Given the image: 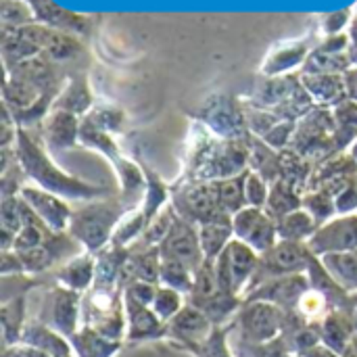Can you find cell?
<instances>
[{
	"mask_svg": "<svg viewBox=\"0 0 357 357\" xmlns=\"http://www.w3.org/2000/svg\"><path fill=\"white\" fill-rule=\"evenodd\" d=\"M15 159L21 172L27 180H31L36 186L65 199V201H98L113 197V190L107 186L84 182L67 172H63L48 155L46 151L23 130L19 128L17 144H15Z\"/></svg>",
	"mask_w": 357,
	"mask_h": 357,
	"instance_id": "cell-1",
	"label": "cell"
},
{
	"mask_svg": "<svg viewBox=\"0 0 357 357\" xmlns=\"http://www.w3.org/2000/svg\"><path fill=\"white\" fill-rule=\"evenodd\" d=\"M132 209V205H126V201L113 197L84 203V207L73 211L67 232L86 251L98 255L111 245L117 226Z\"/></svg>",
	"mask_w": 357,
	"mask_h": 357,
	"instance_id": "cell-2",
	"label": "cell"
},
{
	"mask_svg": "<svg viewBox=\"0 0 357 357\" xmlns=\"http://www.w3.org/2000/svg\"><path fill=\"white\" fill-rule=\"evenodd\" d=\"M236 322L245 343L270 345L287 333L289 314L268 301H243Z\"/></svg>",
	"mask_w": 357,
	"mask_h": 357,
	"instance_id": "cell-3",
	"label": "cell"
},
{
	"mask_svg": "<svg viewBox=\"0 0 357 357\" xmlns=\"http://www.w3.org/2000/svg\"><path fill=\"white\" fill-rule=\"evenodd\" d=\"M172 205L180 218H184L186 222H190L195 226H201V224H207V222L228 215L220 203L218 182L192 180V182H184L180 186H172Z\"/></svg>",
	"mask_w": 357,
	"mask_h": 357,
	"instance_id": "cell-4",
	"label": "cell"
},
{
	"mask_svg": "<svg viewBox=\"0 0 357 357\" xmlns=\"http://www.w3.org/2000/svg\"><path fill=\"white\" fill-rule=\"evenodd\" d=\"M249 169V142L241 140H222L215 142L203 161L186 176V182H220L234 176H241Z\"/></svg>",
	"mask_w": 357,
	"mask_h": 357,
	"instance_id": "cell-5",
	"label": "cell"
},
{
	"mask_svg": "<svg viewBox=\"0 0 357 357\" xmlns=\"http://www.w3.org/2000/svg\"><path fill=\"white\" fill-rule=\"evenodd\" d=\"M259 268V255L243 241H232L215 259V272L224 293L245 297Z\"/></svg>",
	"mask_w": 357,
	"mask_h": 357,
	"instance_id": "cell-6",
	"label": "cell"
},
{
	"mask_svg": "<svg viewBox=\"0 0 357 357\" xmlns=\"http://www.w3.org/2000/svg\"><path fill=\"white\" fill-rule=\"evenodd\" d=\"M312 257H314V253L307 249L305 243L280 241L272 251L259 255V268H257V274H255V278L251 282V289L266 282V280L278 278V276L305 274L310 264H312Z\"/></svg>",
	"mask_w": 357,
	"mask_h": 357,
	"instance_id": "cell-7",
	"label": "cell"
},
{
	"mask_svg": "<svg viewBox=\"0 0 357 357\" xmlns=\"http://www.w3.org/2000/svg\"><path fill=\"white\" fill-rule=\"evenodd\" d=\"M232 228L234 238L247 243L257 255L272 251L280 243L276 220L270 218L264 209L245 207L243 211L232 215Z\"/></svg>",
	"mask_w": 357,
	"mask_h": 357,
	"instance_id": "cell-8",
	"label": "cell"
},
{
	"mask_svg": "<svg viewBox=\"0 0 357 357\" xmlns=\"http://www.w3.org/2000/svg\"><path fill=\"white\" fill-rule=\"evenodd\" d=\"M312 289L307 274H289L278 276L272 280H266L257 287H253L243 301H268L284 310L287 314H295L299 307L301 297Z\"/></svg>",
	"mask_w": 357,
	"mask_h": 357,
	"instance_id": "cell-9",
	"label": "cell"
},
{
	"mask_svg": "<svg viewBox=\"0 0 357 357\" xmlns=\"http://www.w3.org/2000/svg\"><path fill=\"white\" fill-rule=\"evenodd\" d=\"M307 249L316 257L357 251V213L337 215L331 222L322 224L318 232L310 238Z\"/></svg>",
	"mask_w": 357,
	"mask_h": 357,
	"instance_id": "cell-10",
	"label": "cell"
},
{
	"mask_svg": "<svg viewBox=\"0 0 357 357\" xmlns=\"http://www.w3.org/2000/svg\"><path fill=\"white\" fill-rule=\"evenodd\" d=\"M161 259H174L184 266H188L192 272L201 268L205 261L199 241V226L186 222L184 218L176 215L174 228L169 230L167 238L159 245Z\"/></svg>",
	"mask_w": 357,
	"mask_h": 357,
	"instance_id": "cell-11",
	"label": "cell"
},
{
	"mask_svg": "<svg viewBox=\"0 0 357 357\" xmlns=\"http://www.w3.org/2000/svg\"><path fill=\"white\" fill-rule=\"evenodd\" d=\"M82 301L84 297L79 293L56 284L48 295L44 324H48L65 339H71L82 328Z\"/></svg>",
	"mask_w": 357,
	"mask_h": 357,
	"instance_id": "cell-12",
	"label": "cell"
},
{
	"mask_svg": "<svg viewBox=\"0 0 357 357\" xmlns=\"http://www.w3.org/2000/svg\"><path fill=\"white\" fill-rule=\"evenodd\" d=\"M19 197L31 207V211L44 222V226L56 234L67 232L69 222L73 218V209L69 203L36 184H23L19 190Z\"/></svg>",
	"mask_w": 357,
	"mask_h": 357,
	"instance_id": "cell-13",
	"label": "cell"
},
{
	"mask_svg": "<svg viewBox=\"0 0 357 357\" xmlns=\"http://www.w3.org/2000/svg\"><path fill=\"white\" fill-rule=\"evenodd\" d=\"M213 331L215 324L207 318V314L201 307L192 303H186L182 312L167 324V337H174L182 347L205 343Z\"/></svg>",
	"mask_w": 357,
	"mask_h": 357,
	"instance_id": "cell-14",
	"label": "cell"
},
{
	"mask_svg": "<svg viewBox=\"0 0 357 357\" xmlns=\"http://www.w3.org/2000/svg\"><path fill=\"white\" fill-rule=\"evenodd\" d=\"M123 307H126V322H128L126 341L142 343V341H157L167 337V324L153 312V307L140 305L128 297H123Z\"/></svg>",
	"mask_w": 357,
	"mask_h": 357,
	"instance_id": "cell-15",
	"label": "cell"
},
{
	"mask_svg": "<svg viewBox=\"0 0 357 357\" xmlns=\"http://www.w3.org/2000/svg\"><path fill=\"white\" fill-rule=\"evenodd\" d=\"M203 119L222 140H241L249 136L247 117L226 98L213 100L203 111Z\"/></svg>",
	"mask_w": 357,
	"mask_h": 357,
	"instance_id": "cell-16",
	"label": "cell"
},
{
	"mask_svg": "<svg viewBox=\"0 0 357 357\" xmlns=\"http://www.w3.org/2000/svg\"><path fill=\"white\" fill-rule=\"evenodd\" d=\"M318 324H320L322 345L328 347L331 351L343 356V351L349 347V343L356 337V328H354V320H351V307H335Z\"/></svg>",
	"mask_w": 357,
	"mask_h": 357,
	"instance_id": "cell-17",
	"label": "cell"
},
{
	"mask_svg": "<svg viewBox=\"0 0 357 357\" xmlns=\"http://www.w3.org/2000/svg\"><path fill=\"white\" fill-rule=\"evenodd\" d=\"M54 278L61 287L75 291L79 295L88 293L94 287L96 278V255L90 251H82L73 255L63 268L54 272Z\"/></svg>",
	"mask_w": 357,
	"mask_h": 357,
	"instance_id": "cell-18",
	"label": "cell"
},
{
	"mask_svg": "<svg viewBox=\"0 0 357 357\" xmlns=\"http://www.w3.org/2000/svg\"><path fill=\"white\" fill-rule=\"evenodd\" d=\"M301 84L312 96V100L320 105H341L347 100V86L341 73H303Z\"/></svg>",
	"mask_w": 357,
	"mask_h": 357,
	"instance_id": "cell-19",
	"label": "cell"
},
{
	"mask_svg": "<svg viewBox=\"0 0 357 357\" xmlns=\"http://www.w3.org/2000/svg\"><path fill=\"white\" fill-rule=\"evenodd\" d=\"M82 121L69 111H52L46 119V142L54 151L71 149L79 142Z\"/></svg>",
	"mask_w": 357,
	"mask_h": 357,
	"instance_id": "cell-20",
	"label": "cell"
},
{
	"mask_svg": "<svg viewBox=\"0 0 357 357\" xmlns=\"http://www.w3.org/2000/svg\"><path fill=\"white\" fill-rule=\"evenodd\" d=\"M199 241H201V251L203 257L209 261H215L226 247L234 241V228H232V218L224 215L213 222L201 224L199 226Z\"/></svg>",
	"mask_w": 357,
	"mask_h": 357,
	"instance_id": "cell-21",
	"label": "cell"
},
{
	"mask_svg": "<svg viewBox=\"0 0 357 357\" xmlns=\"http://www.w3.org/2000/svg\"><path fill=\"white\" fill-rule=\"evenodd\" d=\"M249 142V169L266 178L270 184L280 180V151H274L266 140L251 134L247 136Z\"/></svg>",
	"mask_w": 357,
	"mask_h": 357,
	"instance_id": "cell-22",
	"label": "cell"
},
{
	"mask_svg": "<svg viewBox=\"0 0 357 357\" xmlns=\"http://www.w3.org/2000/svg\"><path fill=\"white\" fill-rule=\"evenodd\" d=\"M301 207H303V190L287 180H276L270 186V197H268V205L264 211L278 222L280 218H284Z\"/></svg>",
	"mask_w": 357,
	"mask_h": 357,
	"instance_id": "cell-23",
	"label": "cell"
},
{
	"mask_svg": "<svg viewBox=\"0 0 357 357\" xmlns=\"http://www.w3.org/2000/svg\"><path fill=\"white\" fill-rule=\"evenodd\" d=\"M36 19L42 25H48L52 29H61V31H84L86 29V21L79 19L77 15L63 10L61 6H56L50 0H27Z\"/></svg>",
	"mask_w": 357,
	"mask_h": 357,
	"instance_id": "cell-24",
	"label": "cell"
},
{
	"mask_svg": "<svg viewBox=\"0 0 357 357\" xmlns=\"http://www.w3.org/2000/svg\"><path fill=\"white\" fill-rule=\"evenodd\" d=\"M69 343L75 351V357H113L121 349V341H111L88 326H82L69 339Z\"/></svg>",
	"mask_w": 357,
	"mask_h": 357,
	"instance_id": "cell-25",
	"label": "cell"
},
{
	"mask_svg": "<svg viewBox=\"0 0 357 357\" xmlns=\"http://www.w3.org/2000/svg\"><path fill=\"white\" fill-rule=\"evenodd\" d=\"M328 274L335 278V282L347 293L356 295L357 293V251L349 253H331L320 257Z\"/></svg>",
	"mask_w": 357,
	"mask_h": 357,
	"instance_id": "cell-26",
	"label": "cell"
},
{
	"mask_svg": "<svg viewBox=\"0 0 357 357\" xmlns=\"http://www.w3.org/2000/svg\"><path fill=\"white\" fill-rule=\"evenodd\" d=\"M278 226V236L280 241H289V243H310V238L318 232L320 224L301 207L284 218H280L276 222Z\"/></svg>",
	"mask_w": 357,
	"mask_h": 357,
	"instance_id": "cell-27",
	"label": "cell"
},
{
	"mask_svg": "<svg viewBox=\"0 0 357 357\" xmlns=\"http://www.w3.org/2000/svg\"><path fill=\"white\" fill-rule=\"evenodd\" d=\"M0 320H2L4 347L17 345L21 341V333L25 328V295L23 293L2 301Z\"/></svg>",
	"mask_w": 357,
	"mask_h": 357,
	"instance_id": "cell-28",
	"label": "cell"
},
{
	"mask_svg": "<svg viewBox=\"0 0 357 357\" xmlns=\"http://www.w3.org/2000/svg\"><path fill=\"white\" fill-rule=\"evenodd\" d=\"M220 293H222V287H220V278L215 272V261L205 259L201 264V268L195 272V284H192V291L188 295V303L201 307Z\"/></svg>",
	"mask_w": 357,
	"mask_h": 357,
	"instance_id": "cell-29",
	"label": "cell"
},
{
	"mask_svg": "<svg viewBox=\"0 0 357 357\" xmlns=\"http://www.w3.org/2000/svg\"><path fill=\"white\" fill-rule=\"evenodd\" d=\"M247 172L241 174V176H234V178H228V180H220L218 182L220 203H222V209L228 215H236L238 211H243L247 207V192H245Z\"/></svg>",
	"mask_w": 357,
	"mask_h": 357,
	"instance_id": "cell-30",
	"label": "cell"
},
{
	"mask_svg": "<svg viewBox=\"0 0 357 357\" xmlns=\"http://www.w3.org/2000/svg\"><path fill=\"white\" fill-rule=\"evenodd\" d=\"M159 284L169 287L178 293H182L184 297L190 295L192 284H195V272L174 259H161V274H159Z\"/></svg>",
	"mask_w": 357,
	"mask_h": 357,
	"instance_id": "cell-31",
	"label": "cell"
},
{
	"mask_svg": "<svg viewBox=\"0 0 357 357\" xmlns=\"http://www.w3.org/2000/svg\"><path fill=\"white\" fill-rule=\"evenodd\" d=\"M42 52L52 61H65V59H73L75 54H79L82 44L71 33L50 27L42 44Z\"/></svg>",
	"mask_w": 357,
	"mask_h": 357,
	"instance_id": "cell-32",
	"label": "cell"
},
{
	"mask_svg": "<svg viewBox=\"0 0 357 357\" xmlns=\"http://www.w3.org/2000/svg\"><path fill=\"white\" fill-rule=\"evenodd\" d=\"M176 209H174V205L169 203L165 209H161L151 222H149V226L144 228V232H142V236L138 238V245H142V249H149V247H159L165 238H167V234H169V230L174 228V222H176Z\"/></svg>",
	"mask_w": 357,
	"mask_h": 357,
	"instance_id": "cell-33",
	"label": "cell"
},
{
	"mask_svg": "<svg viewBox=\"0 0 357 357\" xmlns=\"http://www.w3.org/2000/svg\"><path fill=\"white\" fill-rule=\"evenodd\" d=\"M349 71V56L345 52L318 48L305 61V73H341Z\"/></svg>",
	"mask_w": 357,
	"mask_h": 357,
	"instance_id": "cell-34",
	"label": "cell"
},
{
	"mask_svg": "<svg viewBox=\"0 0 357 357\" xmlns=\"http://www.w3.org/2000/svg\"><path fill=\"white\" fill-rule=\"evenodd\" d=\"M303 209L322 226L337 218L335 197L324 190H305L303 192Z\"/></svg>",
	"mask_w": 357,
	"mask_h": 357,
	"instance_id": "cell-35",
	"label": "cell"
},
{
	"mask_svg": "<svg viewBox=\"0 0 357 357\" xmlns=\"http://www.w3.org/2000/svg\"><path fill=\"white\" fill-rule=\"evenodd\" d=\"M184 305H186V303H184V295H182V293H178V291H174V289H169V287L159 284L157 295H155V301H153V312H155L165 324H169V322L182 312Z\"/></svg>",
	"mask_w": 357,
	"mask_h": 357,
	"instance_id": "cell-36",
	"label": "cell"
},
{
	"mask_svg": "<svg viewBox=\"0 0 357 357\" xmlns=\"http://www.w3.org/2000/svg\"><path fill=\"white\" fill-rule=\"evenodd\" d=\"M25 226V215H23V201L19 195L2 197L0 203V230L19 234V230Z\"/></svg>",
	"mask_w": 357,
	"mask_h": 357,
	"instance_id": "cell-37",
	"label": "cell"
},
{
	"mask_svg": "<svg viewBox=\"0 0 357 357\" xmlns=\"http://www.w3.org/2000/svg\"><path fill=\"white\" fill-rule=\"evenodd\" d=\"M0 15H2L4 27H8V29H17V27L29 25L36 19L29 2H23V0H2Z\"/></svg>",
	"mask_w": 357,
	"mask_h": 357,
	"instance_id": "cell-38",
	"label": "cell"
},
{
	"mask_svg": "<svg viewBox=\"0 0 357 357\" xmlns=\"http://www.w3.org/2000/svg\"><path fill=\"white\" fill-rule=\"evenodd\" d=\"M303 59H305V48L303 46H287L282 50H276L270 56V61L264 65V71L268 75H278L282 71H289V69L297 67Z\"/></svg>",
	"mask_w": 357,
	"mask_h": 357,
	"instance_id": "cell-39",
	"label": "cell"
},
{
	"mask_svg": "<svg viewBox=\"0 0 357 357\" xmlns=\"http://www.w3.org/2000/svg\"><path fill=\"white\" fill-rule=\"evenodd\" d=\"M15 77L25 79V82H29L42 90L50 79V67L42 56H31V59L15 65Z\"/></svg>",
	"mask_w": 357,
	"mask_h": 357,
	"instance_id": "cell-40",
	"label": "cell"
},
{
	"mask_svg": "<svg viewBox=\"0 0 357 357\" xmlns=\"http://www.w3.org/2000/svg\"><path fill=\"white\" fill-rule=\"evenodd\" d=\"M270 182L266 178H261L255 172H247V180H245V192H247V207H255V209H266L268 205V197H270Z\"/></svg>",
	"mask_w": 357,
	"mask_h": 357,
	"instance_id": "cell-41",
	"label": "cell"
},
{
	"mask_svg": "<svg viewBox=\"0 0 357 357\" xmlns=\"http://www.w3.org/2000/svg\"><path fill=\"white\" fill-rule=\"evenodd\" d=\"M88 107H90V94H88V90H86L84 84H73V86L63 94V98L54 105L56 111H69V113H73V115L84 113Z\"/></svg>",
	"mask_w": 357,
	"mask_h": 357,
	"instance_id": "cell-42",
	"label": "cell"
},
{
	"mask_svg": "<svg viewBox=\"0 0 357 357\" xmlns=\"http://www.w3.org/2000/svg\"><path fill=\"white\" fill-rule=\"evenodd\" d=\"M295 132H297V121L282 119V121H278L261 140H266L274 151H287V149H291V144H293Z\"/></svg>",
	"mask_w": 357,
	"mask_h": 357,
	"instance_id": "cell-43",
	"label": "cell"
},
{
	"mask_svg": "<svg viewBox=\"0 0 357 357\" xmlns=\"http://www.w3.org/2000/svg\"><path fill=\"white\" fill-rule=\"evenodd\" d=\"M157 289L159 284H153V282H142V280H134L130 282L126 289H123V297L140 303V305H149L153 307V301H155V295H157Z\"/></svg>",
	"mask_w": 357,
	"mask_h": 357,
	"instance_id": "cell-44",
	"label": "cell"
},
{
	"mask_svg": "<svg viewBox=\"0 0 357 357\" xmlns=\"http://www.w3.org/2000/svg\"><path fill=\"white\" fill-rule=\"evenodd\" d=\"M335 207L337 215H351L357 213V178L347 182L337 195H335Z\"/></svg>",
	"mask_w": 357,
	"mask_h": 357,
	"instance_id": "cell-45",
	"label": "cell"
},
{
	"mask_svg": "<svg viewBox=\"0 0 357 357\" xmlns=\"http://www.w3.org/2000/svg\"><path fill=\"white\" fill-rule=\"evenodd\" d=\"M88 121H92L96 128H100V130H105V132H117L119 128H121V121H123V117H121V113L119 111H115V109H96L94 113H90L88 117H86Z\"/></svg>",
	"mask_w": 357,
	"mask_h": 357,
	"instance_id": "cell-46",
	"label": "cell"
},
{
	"mask_svg": "<svg viewBox=\"0 0 357 357\" xmlns=\"http://www.w3.org/2000/svg\"><path fill=\"white\" fill-rule=\"evenodd\" d=\"M0 274H2V278L25 274V268H23L17 251H0Z\"/></svg>",
	"mask_w": 357,
	"mask_h": 357,
	"instance_id": "cell-47",
	"label": "cell"
},
{
	"mask_svg": "<svg viewBox=\"0 0 357 357\" xmlns=\"http://www.w3.org/2000/svg\"><path fill=\"white\" fill-rule=\"evenodd\" d=\"M2 357H48L46 354H42L40 349L36 347H29V345H23V343H17V345H10V347H4Z\"/></svg>",
	"mask_w": 357,
	"mask_h": 357,
	"instance_id": "cell-48",
	"label": "cell"
},
{
	"mask_svg": "<svg viewBox=\"0 0 357 357\" xmlns=\"http://www.w3.org/2000/svg\"><path fill=\"white\" fill-rule=\"evenodd\" d=\"M347 10H343V13H337V15H331L328 19H326V31L328 33H337L345 23H347Z\"/></svg>",
	"mask_w": 357,
	"mask_h": 357,
	"instance_id": "cell-49",
	"label": "cell"
},
{
	"mask_svg": "<svg viewBox=\"0 0 357 357\" xmlns=\"http://www.w3.org/2000/svg\"><path fill=\"white\" fill-rule=\"evenodd\" d=\"M343 77H345V86H347V96L351 100H357V69L345 71Z\"/></svg>",
	"mask_w": 357,
	"mask_h": 357,
	"instance_id": "cell-50",
	"label": "cell"
},
{
	"mask_svg": "<svg viewBox=\"0 0 357 357\" xmlns=\"http://www.w3.org/2000/svg\"><path fill=\"white\" fill-rule=\"evenodd\" d=\"M299 357H341L339 354H335V351H331L328 347H324V345H318L316 349H312V351H307L305 356H299Z\"/></svg>",
	"mask_w": 357,
	"mask_h": 357,
	"instance_id": "cell-51",
	"label": "cell"
},
{
	"mask_svg": "<svg viewBox=\"0 0 357 357\" xmlns=\"http://www.w3.org/2000/svg\"><path fill=\"white\" fill-rule=\"evenodd\" d=\"M341 357H357V335L354 337V341L349 343V347L343 351V356Z\"/></svg>",
	"mask_w": 357,
	"mask_h": 357,
	"instance_id": "cell-52",
	"label": "cell"
},
{
	"mask_svg": "<svg viewBox=\"0 0 357 357\" xmlns=\"http://www.w3.org/2000/svg\"><path fill=\"white\" fill-rule=\"evenodd\" d=\"M354 299V297H351ZM351 320H354V328H356L357 335V299H354V307H351Z\"/></svg>",
	"mask_w": 357,
	"mask_h": 357,
	"instance_id": "cell-53",
	"label": "cell"
},
{
	"mask_svg": "<svg viewBox=\"0 0 357 357\" xmlns=\"http://www.w3.org/2000/svg\"><path fill=\"white\" fill-rule=\"evenodd\" d=\"M349 155L354 157V161L357 163V138H356V142L351 144V149H349Z\"/></svg>",
	"mask_w": 357,
	"mask_h": 357,
	"instance_id": "cell-54",
	"label": "cell"
}]
</instances>
